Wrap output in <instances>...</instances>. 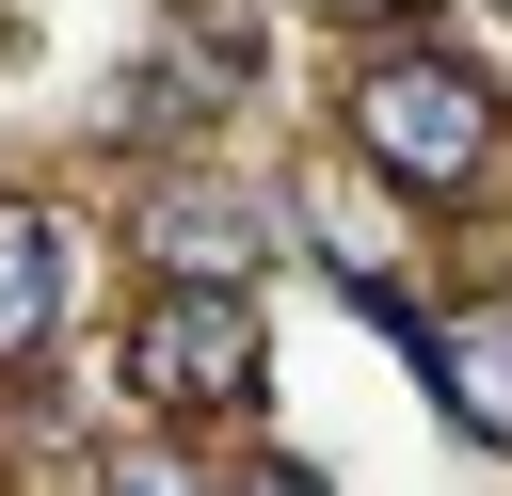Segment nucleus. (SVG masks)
Instances as JSON below:
<instances>
[{
	"label": "nucleus",
	"mask_w": 512,
	"mask_h": 496,
	"mask_svg": "<svg viewBox=\"0 0 512 496\" xmlns=\"http://www.w3.org/2000/svg\"><path fill=\"white\" fill-rule=\"evenodd\" d=\"M256 384H272L256 272H176L160 304H128V400L144 416H240Z\"/></svg>",
	"instance_id": "f257e3e1"
},
{
	"label": "nucleus",
	"mask_w": 512,
	"mask_h": 496,
	"mask_svg": "<svg viewBox=\"0 0 512 496\" xmlns=\"http://www.w3.org/2000/svg\"><path fill=\"white\" fill-rule=\"evenodd\" d=\"M352 144H368L400 192H480V160H496V80L448 64V48H384V64L352 80Z\"/></svg>",
	"instance_id": "f03ea898"
},
{
	"label": "nucleus",
	"mask_w": 512,
	"mask_h": 496,
	"mask_svg": "<svg viewBox=\"0 0 512 496\" xmlns=\"http://www.w3.org/2000/svg\"><path fill=\"white\" fill-rule=\"evenodd\" d=\"M368 320H384V336H400V352L432 368V400H448V416H464L480 448H512V304H448V320H432V304L368 288Z\"/></svg>",
	"instance_id": "7ed1b4c3"
},
{
	"label": "nucleus",
	"mask_w": 512,
	"mask_h": 496,
	"mask_svg": "<svg viewBox=\"0 0 512 496\" xmlns=\"http://www.w3.org/2000/svg\"><path fill=\"white\" fill-rule=\"evenodd\" d=\"M48 320H64V224L32 192H0V368L48 352Z\"/></svg>",
	"instance_id": "20e7f679"
},
{
	"label": "nucleus",
	"mask_w": 512,
	"mask_h": 496,
	"mask_svg": "<svg viewBox=\"0 0 512 496\" xmlns=\"http://www.w3.org/2000/svg\"><path fill=\"white\" fill-rule=\"evenodd\" d=\"M144 256H160V272H256L272 224H256L240 192H160V208H144Z\"/></svg>",
	"instance_id": "39448f33"
}]
</instances>
